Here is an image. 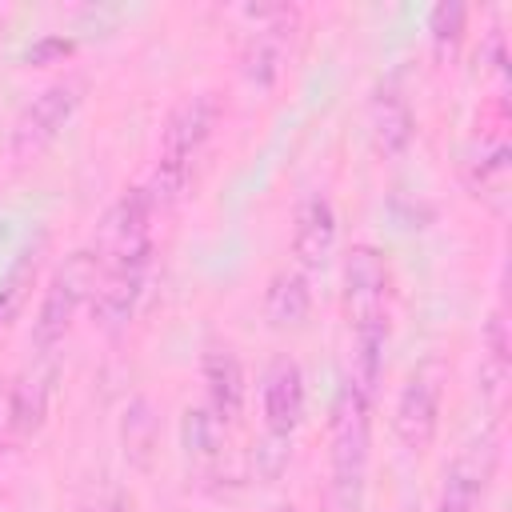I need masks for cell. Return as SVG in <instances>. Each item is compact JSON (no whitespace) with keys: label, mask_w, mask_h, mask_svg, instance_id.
I'll use <instances>...</instances> for the list:
<instances>
[{"label":"cell","mask_w":512,"mask_h":512,"mask_svg":"<svg viewBox=\"0 0 512 512\" xmlns=\"http://www.w3.org/2000/svg\"><path fill=\"white\" fill-rule=\"evenodd\" d=\"M368 136H372L376 156H384V160L404 156L408 144H412V136H416L412 104H408V96L392 80H384L372 92V100H368Z\"/></svg>","instance_id":"cell-14"},{"label":"cell","mask_w":512,"mask_h":512,"mask_svg":"<svg viewBox=\"0 0 512 512\" xmlns=\"http://www.w3.org/2000/svg\"><path fill=\"white\" fill-rule=\"evenodd\" d=\"M280 512H300V508H296V504H284V508H280Z\"/></svg>","instance_id":"cell-26"},{"label":"cell","mask_w":512,"mask_h":512,"mask_svg":"<svg viewBox=\"0 0 512 512\" xmlns=\"http://www.w3.org/2000/svg\"><path fill=\"white\" fill-rule=\"evenodd\" d=\"M496 464H500V432L480 428L448 460L444 484H440V496H436V512H480V504L492 488Z\"/></svg>","instance_id":"cell-8"},{"label":"cell","mask_w":512,"mask_h":512,"mask_svg":"<svg viewBox=\"0 0 512 512\" xmlns=\"http://www.w3.org/2000/svg\"><path fill=\"white\" fill-rule=\"evenodd\" d=\"M84 512H132V500L120 484L104 480L100 488H92V496L84 500Z\"/></svg>","instance_id":"cell-23"},{"label":"cell","mask_w":512,"mask_h":512,"mask_svg":"<svg viewBox=\"0 0 512 512\" xmlns=\"http://www.w3.org/2000/svg\"><path fill=\"white\" fill-rule=\"evenodd\" d=\"M120 444H124L128 464H136V468L152 464V452H156V412H152L148 396L128 400V408L120 416Z\"/></svg>","instance_id":"cell-19"},{"label":"cell","mask_w":512,"mask_h":512,"mask_svg":"<svg viewBox=\"0 0 512 512\" xmlns=\"http://www.w3.org/2000/svg\"><path fill=\"white\" fill-rule=\"evenodd\" d=\"M96 292V252L92 248H76L64 256V264L52 272L36 320H32V348L36 352H56V344H64V336L72 332V320L84 304H92Z\"/></svg>","instance_id":"cell-3"},{"label":"cell","mask_w":512,"mask_h":512,"mask_svg":"<svg viewBox=\"0 0 512 512\" xmlns=\"http://www.w3.org/2000/svg\"><path fill=\"white\" fill-rule=\"evenodd\" d=\"M260 408H264V436L276 444H292V432L304 420V372L292 356H276L268 364Z\"/></svg>","instance_id":"cell-13"},{"label":"cell","mask_w":512,"mask_h":512,"mask_svg":"<svg viewBox=\"0 0 512 512\" xmlns=\"http://www.w3.org/2000/svg\"><path fill=\"white\" fill-rule=\"evenodd\" d=\"M308 312H312L308 276L300 268H280L264 288V320L280 332H296V328H304Z\"/></svg>","instance_id":"cell-17"},{"label":"cell","mask_w":512,"mask_h":512,"mask_svg":"<svg viewBox=\"0 0 512 512\" xmlns=\"http://www.w3.org/2000/svg\"><path fill=\"white\" fill-rule=\"evenodd\" d=\"M152 220L156 208L144 188H128L116 196L96 224V240L88 244L96 252V264H124V260H148L152 256Z\"/></svg>","instance_id":"cell-10"},{"label":"cell","mask_w":512,"mask_h":512,"mask_svg":"<svg viewBox=\"0 0 512 512\" xmlns=\"http://www.w3.org/2000/svg\"><path fill=\"white\" fill-rule=\"evenodd\" d=\"M180 444L192 464H216L224 448V424L204 404H192L184 408V420H180Z\"/></svg>","instance_id":"cell-20"},{"label":"cell","mask_w":512,"mask_h":512,"mask_svg":"<svg viewBox=\"0 0 512 512\" xmlns=\"http://www.w3.org/2000/svg\"><path fill=\"white\" fill-rule=\"evenodd\" d=\"M216 124H220V100H216L212 92L184 96V100L168 112L164 132H160V160H156V172H152L148 184H140V188L148 192V200H152L156 212L168 208V204L184 192V184H188V176H192V164L200 160V152H204V144L212 140Z\"/></svg>","instance_id":"cell-2"},{"label":"cell","mask_w":512,"mask_h":512,"mask_svg":"<svg viewBox=\"0 0 512 512\" xmlns=\"http://www.w3.org/2000/svg\"><path fill=\"white\" fill-rule=\"evenodd\" d=\"M444 384H448V368L436 356L420 360L408 372V380H404V388H400V396L392 404V432H396V440H400L404 452L420 456V452L432 448V440L440 432Z\"/></svg>","instance_id":"cell-4"},{"label":"cell","mask_w":512,"mask_h":512,"mask_svg":"<svg viewBox=\"0 0 512 512\" xmlns=\"http://www.w3.org/2000/svg\"><path fill=\"white\" fill-rule=\"evenodd\" d=\"M8 428V380L0 376V432Z\"/></svg>","instance_id":"cell-25"},{"label":"cell","mask_w":512,"mask_h":512,"mask_svg":"<svg viewBox=\"0 0 512 512\" xmlns=\"http://www.w3.org/2000/svg\"><path fill=\"white\" fill-rule=\"evenodd\" d=\"M204 372V408L228 428L236 424L240 408H244V368L240 356L232 348H208L200 360Z\"/></svg>","instance_id":"cell-16"},{"label":"cell","mask_w":512,"mask_h":512,"mask_svg":"<svg viewBox=\"0 0 512 512\" xmlns=\"http://www.w3.org/2000/svg\"><path fill=\"white\" fill-rule=\"evenodd\" d=\"M512 340H508V320H504V308L496 304L488 312V324L480 332V392L500 404L504 392H508V372H512Z\"/></svg>","instance_id":"cell-18"},{"label":"cell","mask_w":512,"mask_h":512,"mask_svg":"<svg viewBox=\"0 0 512 512\" xmlns=\"http://www.w3.org/2000/svg\"><path fill=\"white\" fill-rule=\"evenodd\" d=\"M464 16H468L464 4H456V0H440V4L432 8V16H428V32H432V40H436L440 48H444V44H456L460 32H464Z\"/></svg>","instance_id":"cell-22"},{"label":"cell","mask_w":512,"mask_h":512,"mask_svg":"<svg viewBox=\"0 0 512 512\" xmlns=\"http://www.w3.org/2000/svg\"><path fill=\"white\" fill-rule=\"evenodd\" d=\"M72 44L68 40H44V44H36L32 52H28V60H44V56H52V52H68Z\"/></svg>","instance_id":"cell-24"},{"label":"cell","mask_w":512,"mask_h":512,"mask_svg":"<svg viewBox=\"0 0 512 512\" xmlns=\"http://www.w3.org/2000/svg\"><path fill=\"white\" fill-rule=\"evenodd\" d=\"M508 112H500L492 124H476L464 160H460V176L464 188L484 200L492 212L508 208V184H512V148H508Z\"/></svg>","instance_id":"cell-9"},{"label":"cell","mask_w":512,"mask_h":512,"mask_svg":"<svg viewBox=\"0 0 512 512\" xmlns=\"http://www.w3.org/2000/svg\"><path fill=\"white\" fill-rule=\"evenodd\" d=\"M248 16L256 24L248 28L244 48H240V72H244L248 84L268 92L288 72L296 28H300V8H292V4H260V8H248Z\"/></svg>","instance_id":"cell-5"},{"label":"cell","mask_w":512,"mask_h":512,"mask_svg":"<svg viewBox=\"0 0 512 512\" xmlns=\"http://www.w3.org/2000/svg\"><path fill=\"white\" fill-rule=\"evenodd\" d=\"M80 100H84V84L64 76V80H52L48 88H40L24 108L20 116L12 120V132H8V152L12 160H36L40 152H48L60 132L72 124V116L80 112Z\"/></svg>","instance_id":"cell-6"},{"label":"cell","mask_w":512,"mask_h":512,"mask_svg":"<svg viewBox=\"0 0 512 512\" xmlns=\"http://www.w3.org/2000/svg\"><path fill=\"white\" fill-rule=\"evenodd\" d=\"M56 376H60L56 352H36V360L8 384V432L16 440H28L44 428V416H48V404L56 392Z\"/></svg>","instance_id":"cell-12"},{"label":"cell","mask_w":512,"mask_h":512,"mask_svg":"<svg viewBox=\"0 0 512 512\" xmlns=\"http://www.w3.org/2000/svg\"><path fill=\"white\" fill-rule=\"evenodd\" d=\"M152 256L148 260H124V264H96V292H92V320L104 332H120L128 328V320L136 316V304L144 296V280H148Z\"/></svg>","instance_id":"cell-11"},{"label":"cell","mask_w":512,"mask_h":512,"mask_svg":"<svg viewBox=\"0 0 512 512\" xmlns=\"http://www.w3.org/2000/svg\"><path fill=\"white\" fill-rule=\"evenodd\" d=\"M388 260L376 244H352L344 256V316L352 336L388 332Z\"/></svg>","instance_id":"cell-7"},{"label":"cell","mask_w":512,"mask_h":512,"mask_svg":"<svg viewBox=\"0 0 512 512\" xmlns=\"http://www.w3.org/2000/svg\"><path fill=\"white\" fill-rule=\"evenodd\" d=\"M372 452V400L344 376L328 416V488L320 512H364Z\"/></svg>","instance_id":"cell-1"},{"label":"cell","mask_w":512,"mask_h":512,"mask_svg":"<svg viewBox=\"0 0 512 512\" xmlns=\"http://www.w3.org/2000/svg\"><path fill=\"white\" fill-rule=\"evenodd\" d=\"M36 268H40V240H36V244H28V248L16 256V264L8 268V276H4V284H0V320H4V316H12V312H16V304L28 296Z\"/></svg>","instance_id":"cell-21"},{"label":"cell","mask_w":512,"mask_h":512,"mask_svg":"<svg viewBox=\"0 0 512 512\" xmlns=\"http://www.w3.org/2000/svg\"><path fill=\"white\" fill-rule=\"evenodd\" d=\"M336 248V208L328 196L312 192L300 200L296 208V224H292V256H296V268L308 276V272H320L328 264Z\"/></svg>","instance_id":"cell-15"}]
</instances>
